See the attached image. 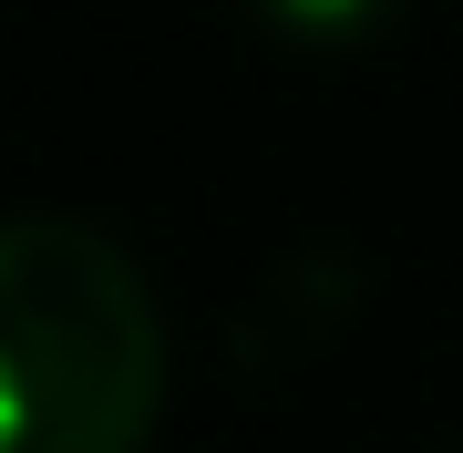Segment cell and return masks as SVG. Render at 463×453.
I'll use <instances>...</instances> for the list:
<instances>
[{
    "instance_id": "cell-1",
    "label": "cell",
    "mask_w": 463,
    "mask_h": 453,
    "mask_svg": "<svg viewBox=\"0 0 463 453\" xmlns=\"http://www.w3.org/2000/svg\"><path fill=\"white\" fill-rule=\"evenodd\" d=\"M165 309L83 217H0V453H145Z\"/></svg>"
},
{
    "instance_id": "cell-2",
    "label": "cell",
    "mask_w": 463,
    "mask_h": 453,
    "mask_svg": "<svg viewBox=\"0 0 463 453\" xmlns=\"http://www.w3.org/2000/svg\"><path fill=\"white\" fill-rule=\"evenodd\" d=\"M268 21H279L288 42H309V52H350V42H381L412 0H258Z\"/></svg>"
}]
</instances>
